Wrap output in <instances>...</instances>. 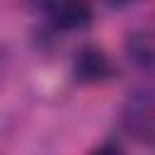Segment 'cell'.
Returning <instances> with one entry per match:
<instances>
[{
    "label": "cell",
    "mask_w": 155,
    "mask_h": 155,
    "mask_svg": "<svg viewBox=\"0 0 155 155\" xmlns=\"http://www.w3.org/2000/svg\"><path fill=\"white\" fill-rule=\"evenodd\" d=\"M90 155H124V150L116 148V145H99V148L92 150Z\"/></svg>",
    "instance_id": "277c9868"
},
{
    "label": "cell",
    "mask_w": 155,
    "mask_h": 155,
    "mask_svg": "<svg viewBox=\"0 0 155 155\" xmlns=\"http://www.w3.org/2000/svg\"><path fill=\"white\" fill-rule=\"evenodd\" d=\"M73 73L78 82L92 85V82H102L111 75V63L107 58L104 51L94 48V46H85L75 53V63H73Z\"/></svg>",
    "instance_id": "3957f363"
},
{
    "label": "cell",
    "mask_w": 155,
    "mask_h": 155,
    "mask_svg": "<svg viewBox=\"0 0 155 155\" xmlns=\"http://www.w3.org/2000/svg\"><path fill=\"white\" fill-rule=\"evenodd\" d=\"M126 133L145 145H155V92H136L124 107Z\"/></svg>",
    "instance_id": "6da1fadb"
},
{
    "label": "cell",
    "mask_w": 155,
    "mask_h": 155,
    "mask_svg": "<svg viewBox=\"0 0 155 155\" xmlns=\"http://www.w3.org/2000/svg\"><path fill=\"white\" fill-rule=\"evenodd\" d=\"M44 10L51 24L63 31L85 29L92 19L90 0H44Z\"/></svg>",
    "instance_id": "7a4b0ae2"
},
{
    "label": "cell",
    "mask_w": 155,
    "mask_h": 155,
    "mask_svg": "<svg viewBox=\"0 0 155 155\" xmlns=\"http://www.w3.org/2000/svg\"><path fill=\"white\" fill-rule=\"evenodd\" d=\"M111 5H126V2H133V0H109Z\"/></svg>",
    "instance_id": "5b68a950"
}]
</instances>
